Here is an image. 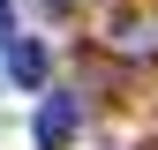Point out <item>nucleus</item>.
I'll return each instance as SVG.
<instances>
[{
	"mask_svg": "<svg viewBox=\"0 0 158 150\" xmlns=\"http://www.w3.org/2000/svg\"><path fill=\"white\" fill-rule=\"evenodd\" d=\"M75 128H83V105H75V90H45V105H38V120H30L38 150H68V143H75Z\"/></svg>",
	"mask_w": 158,
	"mask_h": 150,
	"instance_id": "obj_1",
	"label": "nucleus"
},
{
	"mask_svg": "<svg viewBox=\"0 0 158 150\" xmlns=\"http://www.w3.org/2000/svg\"><path fill=\"white\" fill-rule=\"evenodd\" d=\"M8 75H15L23 90H38V83L53 75V53L38 45V38H15V45H8Z\"/></svg>",
	"mask_w": 158,
	"mask_h": 150,
	"instance_id": "obj_2",
	"label": "nucleus"
},
{
	"mask_svg": "<svg viewBox=\"0 0 158 150\" xmlns=\"http://www.w3.org/2000/svg\"><path fill=\"white\" fill-rule=\"evenodd\" d=\"M8 45H15V8L0 0V53H8Z\"/></svg>",
	"mask_w": 158,
	"mask_h": 150,
	"instance_id": "obj_3",
	"label": "nucleus"
}]
</instances>
